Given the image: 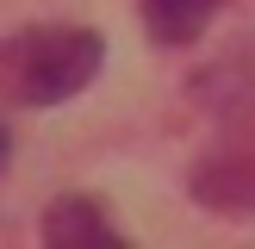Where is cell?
Here are the masks:
<instances>
[{
  "instance_id": "cell-1",
  "label": "cell",
  "mask_w": 255,
  "mask_h": 249,
  "mask_svg": "<svg viewBox=\"0 0 255 249\" xmlns=\"http://www.w3.org/2000/svg\"><path fill=\"white\" fill-rule=\"evenodd\" d=\"M106 69V44L87 25H25L0 44V100L6 106H62Z\"/></svg>"
},
{
  "instance_id": "cell-2",
  "label": "cell",
  "mask_w": 255,
  "mask_h": 249,
  "mask_svg": "<svg viewBox=\"0 0 255 249\" xmlns=\"http://www.w3.org/2000/svg\"><path fill=\"white\" fill-rule=\"evenodd\" d=\"M187 193L218 218H255V119L231 124L187 174Z\"/></svg>"
},
{
  "instance_id": "cell-4",
  "label": "cell",
  "mask_w": 255,
  "mask_h": 249,
  "mask_svg": "<svg viewBox=\"0 0 255 249\" xmlns=\"http://www.w3.org/2000/svg\"><path fill=\"white\" fill-rule=\"evenodd\" d=\"M137 6H143V25H149L156 44H193L212 25L218 0H137Z\"/></svg>"
},
{
  "instance_id": "cell-3",
  "label": "cell",
  "mask_w": 255,
  "mask_h": 249,
  "mask_svg": "<svg viewBox=\"0 0 255 249\" xmlns=\"http://www.w3.org/2000/svg\"><path fill=\"white\" fill-rule=\"evenodd\" d=\"M44 243L50 249H125L131 237L106 218V199L94 193H62L44 212Z\"/></svg>"
}]
</instances>
